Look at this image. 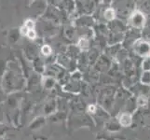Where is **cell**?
I'll use <instances>...</instances> for the list:
<instances>
[{
	"label": "cell",
	"instance_id": "cell-1",
	"mask_svg": "<svg viewBox=\"0 0 150 140\" xmlns=\"http://www.w3.org/2000/svg\"><path fill=\"white\" fill-rule=\"evenodd\" d=\"M120 123L122 126L127 127L132 123V117L130 114L128 113H123L120 118Z\"/></svg>",
	"mask_w": 150,
	"mask_h": 140
},
{
	"label": "cell",
	"instance_id": "cell-2",
	"mask_svg": "<svg viewBox=\"0 0 150 140\" xmlns=\"http://www.w3.org/2000/svg\"><path fill=\"white\" fill-rule=\"evenodd\" d=\"M50 53H51V49L49 46H44L42 48V53L44 55H49V54H50Z\"/></svg>",
	"mask_w": 150,
	"mask_h": 140
},
{
	"label": "cell",
	"instance_id": "cell-3",
	"mask_svg": "<svg viewBox=\"0 0 150 140\" xmlns=\"http://www.w3.org/2000/svg\"><path fill=\"white\" fill-rule=\"evenodd\" d=\"M88 111H89L90 113H95L96 112V107L93 105L89 106V107H88Z\"/></svg>",
	"mask_w": 150,
	"mask_h": 140
}]
</instances>
